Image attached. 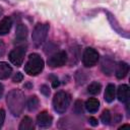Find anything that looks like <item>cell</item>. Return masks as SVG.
I'll use <instances>...</instances> for the list:
<instances>
[{
    "mask_svg": "<svg viewBox=\"0 0 130 130\" xmlns=\"http://www.w3.org/2000/svg\"><path fill=\"white\" fill-rule=\"evenodd\" d=\"M88 122H89V124L91 126H96L98 125V120L95 118H93V117H90L89 120H88Z\"/></svg>",
    "mask_w": 130,
    "mask_h": 130,
    "instance_id": "484cf974",
    "label": "cell"
},
{
    "mask_svg": "<svg viewBox=\"0 0 130 130\" xmlns=\"http://www.w3.org/2000/svg\"><path fill=\"white\" fill-rule=\"evenodd\" d=\"M12 25V19L9 16H5L0 20V36H4L9 32Z\"/></svg>",
    "mask_w": 130,
    "mask_h": 130,
    "instance_id": "4fadbf2b",
    "label": "cell"
},
{
    "mask_svg": "<svg viewBox=\"0 0 130 130\" xmlns=\"http://www.w3.org/2000/svg\"><path fill=\"white\" fill-rule=\"evenodd\" d=\"M85 108L89 113H95L100 108V102L95 98H89L85 102Z\"/></svg>",
    "mask_w": 130,
    "mask_h": 130,
    "instance_id": "5bb4252c",
    "label": "cell"
},
{
    "mask_svg": "<svg viewBox=\"0 0 130 130\" xmlns=\"http://www.w3.org/2000/svg\"><path fill=\"white\" fill-rule=\"evenodd\" d=\"M118 100L122 103H127L129 101V87L127 84H121L117 90Z\"/></svg>",
    "mask_w": 130,
    "mask_h": 130,
    "instance_id": "8fae6325",
    "label": "cell"
},
{
    "mask_svg": "<svg viewBox=\"0 0 130 130\" xmlns=\"http://www.w3.org/2000/svg\"><path fill=\"white\" fill-rule=\"evenodd\" d=\"M12 72L11 66L6 62H0V79H6Z\"/></svg>",
    "mask_w": 130,
    "mask_h": 130,
    "instance_id": "9a60e30c",
    "label": "cell"
},
{
    "mask_svg": "<svg viewBox=\"0 0 130 130\" xmlns=\"http://www.w3.org/2000/svg\"><path fill=\"white\" fill-rule=\"evenodd\" d=\"M3 91H4V86H3L2 83H0V99H1V96L3 94Z\"/></svg>",
    "mask_w": 130,
    "mask_h": 130,
    "instance_id": "83f0119b",
    "label": "cell"
},
{
    "mask_svg": "<svg viewBox=\"0 0 130 130\" xmlns=\"http://www.w3.org/2000/svg\"><path fill=\"white\" fill-rule=\"evenodd\" d=\"M49 28H50V25L48 23H38L35 26L31 35V39L36 47H40L44 44V42L47 39Z\"/></svg>",
    "mask_w": 130,
    "mask_h": 130,
    "instance_id": "277c9868",
    "label": "cell"
},
{
    "mask_svg": "<svg viewBox=\"0 0 130 130\" xmlns=\"http://www.w3.org/2000/svg\"><path fill=\"white\" fill-rule=\"evenodd\" d=\"M44 69V60L40 55L34 53L28 56V60L24 65V71L31 76H36Z\"/></svg>",
    "mask_w": 130,
    "mask_h": 130,
    "instance_id": "7a4b0ae2",
    "label": "cell"
},
{
    "mask_svg": "<svg viewBox=\"0 0 130 130\" xmlns=\"http://www.w3.org/2000/svg\"><path fill=\"white\" fill-rule=\"evenodd\" d=\"M51 77L53 78V81H52V86H53V87H57V86H59L60 82H59L58 78H57V77H54V76H51Z\"/></svg>",
    "mask_w": 130,
    "mask_h": 130,
    "instance_id": "d4e9b609",
    "label": "cell"
},
{
    "mask_svg": "<svg viewBox=\"0 0 130 130\" xmlns=\"http://www.w3.org/2000/svg\"><path fill=\"white\" fill-rule=\"evenodd\" d=\"M4 120H5V112H4V110L0 109V128L2 127Z\"/></svg>",
    "mask_w": 130,
    "mask_h": 130,
    "instance_id": "cb8c5ba5",
    "label": "cell"
},
{
    "mask_svg": "<svg viewBox=\"0 0 130 130\" xmlns=\"http://www.w3.org/2000/svg\"><path fill=\"white\" fill-rule=\"evenodd\" d=\"M25 56V48L23 46L16 47L9 53V60L15 66H20Z\"/></svg>",
    "mask_w": 130,
    "mask_h": 130,
    "instance_id": "52a82bcc",
    "label": "cell"
},
{
    "mask_svg": "<svg viewBox=\"0 0 130 130\" xmlns=\"http://www.w3.org/2000/svg\"><path fill=\"white\" fill-rule=\"evenodd\" d=\"M22 79H23V75H22V73H20V72H16V73L14 74L13 78H12V81L18 83V82L22 81Z\"/></svg>",
    "mask_w": 130,
    "mask_h": 130,
    "instance_id": "7402d4cb",
    "label": "cell"
},
{
    "mask_svg": "<svg viewBox=\"0 0 130 130\" xmlns=\"http://www.w3.org/2000/svg\"><path fill=\"white\" fill-rule=\"evenodd\" d=\"M73 112L77 115H80L83 113V105H82V102L81 101H76L74 103V107H73Z\"/></svg>",
    "mask_w": 130,
    "mask_h": 130,
    "instance_id": "44dd1931",
    "label": "cell"
},
{
    "mask_svg": "<svg viewBox=\"0 0 130 130\" xmlns=\"http://www.w3.org/2000/svg\"><path fill=\"white\" fill-rule=\"evenodd\" d=\"M101 120L105 125H108L111 122V114L109 110H104L101 115Z\"/></svg>",
    "mask_w": 130,
    "mask_h": 130,
    "instance_id": "ffe728a7",
    "label": "cell"
},
{
    "mask_svg": "<svg viewBox=\"0 0 130 130\" xmlns=\"http://www.w3.org/2000/svg\"><path fill=\"white\" fill-rule=\"evenodd\" d=\"M27 32L28 30L25 24H22V23L17 24L16 29H15V41L18 43L25 42L27 38Z\"/></svg>",
    "mask_w": 130,
    "mask_h": 130,
    "instance_id": "30bf717a",
    "label": "cell"
},
{
    "mask_svg": "<svg viewBox=\"0 0 130 130\" xmlns=\"http://www.w3.org/2000/svg\"><path fill=\"white\" fill-rule=\"evenodd\" d=\"M100 59V55L98 51L93 48H86L82 55V63L85 67L94 66Z\"/></svg>",
    "mask_w": 130,
    "mask_h": 130,
    "instance_id": "5b68a950",
    "label": "cell"
},
{
    "mask_svg": "<svg viewBox=\"0 0 130 130\" xmlns=\"http://www.w3.org/2000/svg\"><path fill=\"white\" fill-rule=\"evenodd\" d=\"M115 93H116L115 85L112 83L108 84L106 87V90H105V101L108 103H112L115 99Z\"/></svg>",
    "mask_w": 130,
    "mask_h": 130,
    "instance_id": "2e32d148",
    "label": "cell"
},
{
    "mask_svg": "<svg viewBox=\"0 0 130 130\" xmlns=\"http://www.w3.org/2000/svg\"><path fill=\"white\" fill-rule=\"evenodd\" d=\"M69 105H70V95L67 92L58 91L57 93H55L53 98V107L57 113L59 114L65 113Z\"/></svg>",
    "mask_w": 130,
    "mask_h": 130,
    "instance_id": "3957f363",
    "label": "cell"
},
{
    "mask_svg": "<svg viewBox=\"0 0 130 130\" xmlns=\"http://www.w3.org/2000/svg\"><path fill=\"white\" fill-rule=\"evenodd\" d=\"M6 103L10 113L13 116L15 117L20 116V114L24 109V104H25V98L23 92L20 89H16V88L10 90L6 96Z\"/></svg>",
    "mask_w": 130,
    "mask_h": 130,
    "instance_id": "6da1fadb",
    "label": "cell"
},
{
    "mask_svg": "<svg viewBox=\"0 0 130 130\" xmlns=\"http://www.w3.org/2000/svg\"><path fill=\"white\" fill-rule=\"evenodd\" d=\"M5 52V45L2 41H0V56H2Z\"/></svg>",
    "mask_w": 130,
    "mask_h": 130,
    "instance_id": "4316f807",
    "label": "cell"
},
{
    "mask_svg": "<svg viewBox=\"0 0 130 130\" xmlns=\"http://www.w3.org/2000/svg\"><path fill=\"white\" fill-rule=\"evenodd\" d=\"M19 130H32L34 129V123H32V119L25 116L22 121L20 122L19 124V127H18Z\"/></svg>",
    "mask_w": 130,
    "mask_h": 130,
    "instance_id": "e0dca14e",
    "label": "cell"
},
{
    "mask_svg": "<svg viewBox=\"0 0 130 130\" xmlns=\"http://www.w3.org/2000/svg\"><path fill=\"white\" fill-rule=\"evenodd\" d=\"M67 53L65 51H59L54 53L53 55H51L48 59V65L52 68H56V67H61L63 65L66 64L67 62Z\"/></svg>",
    "mask_w": 130,
    "mask_h": 130,
    "instance_id": "8992f818",
    "label": "cell"
},
{
    "mask_svg": "<svg viewBox=\"0 0 130 130\" xmlns=\"http://www.w3.org/2000/svg\"><path fill=\"white\" fill-rule=\"evenodd\" d=\"M129 72V65L126 62H120L116 68V77L118 79H123Z\"/></svg>",
    "mask_w": 130,
    "mask_h": 130,
    "instance_id": "7c38bea8",
    "label": "cell"
},
{
    "mask_svg": "<svg viewBox=\"0 0 130 130\" xmlns=\"http://www.w3.org/2000/svg\"><path fill=\"white\" fill-rule=\"evenodd\" d=\"M39 99L37 98V95H31L28 98L27 102H26V107L28 109V111L32 112V111H36L38 108H39Z\"/></svg>",
    "mask_w": 130,
    "mask_h": 130,
    "instance_id": "ac0fdd59",
    "label": "cell"
},
{
    "mask_svg": "<svg viewBox=\"0 0 130 130\" xmlns=\"http://www.w3.org/2000/svg\"><path fill=\"white\" fill-rule=\"evenodd\" d=\"M101 68H102V71L104 72V74H106V75H112V73L114 72V70L116 68L115 60L112 59L110 56H105L102 59Z\"/></svg>",
    "mask_w": 130,
    "mask_h": 130,
    "instance_id": "ba28073f",
    "label": "cell"
},
{
    "mask_svg": "<svg viewBox=\"0 0 130 130\" xmlns=\"http://www.w3.org/2000/svg\"><path fill=\"white\" fill-rule=\"evenodd\" d=\"M41 92H42L44 95L49 96V94H50V88H49V86L46 85V84L42 85V86H41Z\"/></svg>",
    "mask_w": 130,
    "mask_h": 130,
    "instance_id": "603a6c76",
    "label": "cell"
},
{
    "mask_svg": "<svg viewBox=\"0 0 130 130\" xmlns=\"http://www.w3.org/2000/svg\"><path fill=\"white\" fill-rule=\"evenodd\" d=\"M52 122H53L52 116L45 111L40 113L37 117V124L41 128H49L52 125Z\"/></svg>",
    "mask_w": 130,
    "mask_h": 130,
    "instance_id": "9c48e42d",
    "label": "cell"
},
{
    "mask_svg": "<svg viewBox=\"0 0 130 130\" xmlns=\"http://www.w3.org/2000/svg\"><path fill=\"white\" fill-rule=\"evenodd\" d=\"M101 89H102L101 83L94 81V82H91V83L88 85V87H87V92H88L89 94L95 95V94H99V93H100Z\"/></svg>",
    "mask_w": 130,
    "mask_h": 130,
    "instance_id": "d6986e66",
    "label": "cell"
}]
</instances>
